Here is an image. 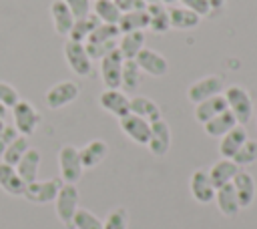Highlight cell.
<instances>
[{"mask_svg": "<svg viewBox=\"0 0 257 229\" xmlns=\"http://www.w3.org/2000/svg\"><path fill=\"white\" fill-rule=\"evenodd\" d=\"M223 94H225V100H227V108L233 112L237 125L245 127L253 117V100H251L249 92L239 84H231V86L225 88Z\"/></svg>", "mask_w": 257, "mask_h": 229, "instance_id": "6da1fadb", "label": "cell"}, {"mask_svg": "<svg viewBox=\"0 0 257 229\" xmlns=\"http://www.w3.org/2000/svg\"><path fill=\"white\" fill-rule=\"evenodd\" d=\"M58 169H60V181L62 183H70L76 185L82 177V163H80V155L78 149L72 145H64L58 151Z\"/></svg>", "mask_w": 257, "mask_h": 229, "instance_id": "7a4b0ae2", "label": "cell"}, {"mask_svg": "<svg viewBox=\"0 0 257 229\" xmlns=\"http://www.w3.org/2000/svg\"><path fill=\"white\" fill-rule=\"evenodd\" d=\"M54 211H56V217L68 229H72V217L78 211V189H76V185L62 183V187H60V191L54 199Z\"/></svg>", "mask_w": 257, "mask_h": 229, "instance_id": "3957f363", "label": "cell"}, {"mask_svg": "<svg viewBox=\"0 0 257 229\" xmlns=\"http://www.w3.org/2000/svg\"><path fill=\"white\" fill-rule=\"evenodd\" d=\"M12 117H14V129L22 137L34 135L36 129H38V125H40V112L28 100H18L12 106Z\"/></svg>", "mask_w": 257, "mask_h": 229, "instance_id": "277c9868", "label": "cell"}, {"mask_svg": "<svg viewBox=\"0 0 257 229\" xmlns=\"http://www.w3.org/2000/svg\"><path fill=\"white\" fill-rule=\"evenodd\" d=\"M78 94H80V88H78L76 82H72V80H60V82L52 84V86L46 90L44 100H46V106H48V108L58 110V108H62V106L74 102V100L78 98Z\"/></svg>", "mask_w": 257, "mask_h": 229, "instance_id": "5b68a950", "label": "cell"}, {"mask_svg": "<svg viewBox=\"0 0 257 229\" xmlns=\"http://www.w3.org/2000/svg\"><path fill=\"white\" fill-rule=\"evenodd\" d=\"M64 58L70 66V70L78 76H88L92 72V60L84 48L82 42H74V40H66L64 42Z\"/></svg>", "mask_w": 257, "mask_h": 229, "instance_id": "8992f818", "label": "cell"}, {"mask_svg": "<svg viewBox=\"0 0 257 229\" xmlns=\"http://www.w3.org/2000/svg\"><path fill=\"white\" fill-rule=\"evenodd\" d=\"M223 88H225L223 78H221L219 74H209V76H203V78L195 80V82L189 86L187 98H189L193 104H197V102H201V100H205V98H211V96H215V94H221Z\"/></svg>", "mask_w": 257, "mask_h": 229, "instance_id": "52a82bcc", "label": "cell"}, {"mask_svg": "<svg viewBox=\"0 0 257 229\" xmlns=\"http://www.w3.org/2000/svg\"><path fill=\"white\" fill-rule=\"evenodd\" d=\"M62 187V181L60 179H48V181H34V183H28L26 189H24V197L30 201V203H36V205H44V203H50L56 199L58 191Z\"/></svg>", "mask_w": 257, "mask_h": 229, "instance_id": "ba28073f", "label": "cell"}, {"mask_svg": "<svg viewBox=\"0 0 257 229\" xmlns=\"http://www.w3.org/2000/svg\"><path fill=\"white\" fill-rule=\"evenodd\" d=\"M98 104L116 119H122L131 112V98L120 88H104L98 94Z\"/></svg>", "mask_w": 257, "mask_h": 229, "instance_id": "9c48e42d", "label": "cell"}, {"mask_svg": "<svg viewBox=\"0 0 257 229\" xmlns=\"http://www.w3.org/2000/svg\"><path fill=\"white\" fill-rule=\"evenodd\" d=\"M135 62L139 64L141 72H145V74H149V76L161 78V76H165V74L169 72V62H167V58H165L161 52H157V50H153V48H147V46L137 54Z\"/></svg>", "mask_w": 257, "mask_h": 229, "instance_id": "30bf717a", "label": "cell"}, {"mask_svg": "<svg viewBox=\"0 0 257 229\" xmlns=\"http://www.w3.org/2000/svg\"><path fill=\"white\" fill-rule=\"evenodd\" d=\"M98 62H100V78H102L104 86L106 88H120V72H122L124 58L118 52V48H114L112 52H108Z\"/></svg>", "mask_w": 257, "mask_h": 229, "instance_id": "8fae6325", "label": "cell"}, {"mask_svg": "<svg viewBox=\"0 0 257 229\" xmlns=\"http://www.w3.org/2000/svg\"><path fill=\"white\" fill-rule=\"evenodd\" d=\"M118 127L133 143H137V145H147L149 143V137H151V123L149 121L128 112L126 117L118 119Z\"/></svg>", "mask_w": 257, "mask_h": 229, "instance_id": "7c38bea8", "label": "cell"}, {"mask_svg": "<svg viewBox=\"0 0 257 229\" xmlns=\"http://www.w3.org/2000/svg\"><path fill=\"white\" fill-rule=\"evenodd\" d=\"M231 185H233V189H235L239 207H241V209L251 207L253 201H255V195H257V183H255L253 175L247 173V171H241V169H239V173L233 177Z\"/></svg>", "mask_w": 257, "mask_h": 229, "instance_id": "4fadbf2b", "label": "cell"}, {"mask_svg": "<svg viewBox=\"0 0 257 229\" xmlns=\"http://www.w3.org/2000/svg\"><path fill=\"white\" fill-rule=\"evenodd\" d=\"M147 147L155 157H165L169 153V149H171V129L163 119L151 123V137H149Z\"/></svg>", "mask_w": 257, "mask_h": 229, "instance_id": "5bb4252c", "label": "cell"}, {"mask_svg": "<svg viewBox=\"0 0 257 229\" xmlns=\"http://www.w3.org/2000/svg\"><path fill=\"white\" fill-rule=\"evenodd\" d=\"M189 189H191V195L197 203H211L215 199V187L209 179V173L205 169H195L193 175H191V181H189Z\"/></svg>", "mask_w": 257, "mask_h": 229, "instance_id": "9a60e30c", "label": "cell"}, {"mask_svg": "<svg viewBox=\"0 0 257 229\" xmlns=\"http://www.w3.org/2000/svg\"><path fill=\"white\" fill-rule=\"evenodd\" d=\"M223 110H227V100H225V94L221 92V94H215L211 98H205V100L197 102L193 114H195V121L197 123L205 125L207 121H211L213 117H217Z\"/></svg>", "mask_w": 257, "mask_h": 229, "instance_id": "2e32d148", "label": "cell"}, {"mask_svg": "<svg viewBox=\"0 0 257 229\" xmlns=\"http://www.w3.org/2000/svg\"><path fill=\"white\" fill-rule=\"evenodd\" d=\"M78 155H80V163L84 169H94L108 155V145L100 139H94V141L86 143L82 149H78Z\"/></svg>", "mask_w": 257, "mask_h": 229, "instance_id": "e0dca14e", "label": "cell"}, {"mask_svg": "<svg viewBox=\"0 0 257 229\" xmlns=\"http://www.w3.org/2000/svg\"><path fill=\"white\" fill-rule=\"evenodd\" d=\"M16 173L20 175V179L28 185V183H34L38 179V169H40V151L36 149H28L22 159L16 163Z\"/></svg>", "mask_w": 257, "mask_h": 229, "instance_id": "ac0fdd59", "label": "cell"}, {"mask_svg": "<svg viewBox=\"0 0 257 229\" xmlns=\"http://www.w3.org/2000/svg\"><path fill=\"white\" fill-rule=\"evenodd\" d=\"M247 139H249V137H247L245 127H241V125L233 127L227 135L221 137V143H219V153H221V157H223V159H233L235 153L241 149V145H243Z\"/></svg>", "mask_w": 257, "mask_h": 229, "instance_id": "d6986e66", "label": "cell"}, {"mask_svg": "<svg viewBox=\"0 0 257 229\" xmlns=\"http://www.w3.org/2000/svg\"><path fill=\"white\" fill-rule=\"evenodd\" d=\"M207 173H209V179H211V183H213V187L217 191L219 187H223V185L233 181V177L239 173V167L231 159H221V161L213 163Z\"/></svg>", "mask_w": 257, "mask_h": 229, "instance_id": "ffe728a7", "label": "cell"}, {"mask_svg": "<svg viewBox=\"0 0 257 229\" xmlns=\"http://www.w3.org/2000/svg\"><path fill=\"white\" fill-rule=\"evenodd\" d=\"M145 40H147V36H145L143 30L124 32V34H120V40L116 42V48H118V52L122 54L124 60H133L145 48Z\"/></svg>", "mask_w": 257, "mask_h": 229, "instance_id": "44dd1931", "label": "cell"}, {"mask_svg": "<svg viewBox=\"0 0 257 229\" xmlns=\"http://www.w3.org/2000/svg\"><path fill=\"white\" fill-rule=\"evenodd\" d=\"M0 189L8 195H14V197H22L24 189H26V183L20 179L16 169L2 163V161H0Z\"/></svg>", "mask_w": 257, "mask_h": 229, "instance_id": "7402d4cb", "label": "cell"}, {"mask_svg": "<svg viewBox=\"0 0 257 229\" xmlns=\"http://www.w3.org/2000/svg\"><path fill=\"white\" fill-rule=\"evenodd\" d=\"M50 16H52V24H54V30L56 34L60 36H68L72 24H74V16L72 12L68 10V6L62 2V0H54L50 4Z\"/></svg>", "mask_w": 257, "mask_h": 229, "instance_id": "603a6c76", "label": "cell"}, {"mask_svg": "<svg viewBox=\"0 0 257 229\" xmlns=\"http://www.w3.org/2000/svg\"><path fill=\"white\" fill-rule=\"evenodd\" d=\"M213 201H217V207H219V211H221L225 217H235V215L241 211L239 201H237V195H235V189H233L231 183L219 187V189L215 191V199H213Z\"/></svg>", "mask_w": 257, "mask_h": 229, "instance_id": "cb8c5ba5", "label": "cell"}, {"mask_svg": "<svg viewBox=\"0 0 257 229\" xmlns=\"http://www.w3.org/2000/svg\"><path fill=\"white\" fill-rule=\"evenodd\" d=\"M100 24V20L90 12V14H86V16H82V18H74V24H72V28H70V32H68V40H74V42H86L88 40V36L96 30V26Z\"/></svg>", "mask_w": 257, "mask_h": 229, "instance_id": "d4e9b609", "label": "cell"}, {"mask_svg": "<svg viewBox=\"0 0 257 229\" xmlns=\"http://www.w3.org/2000/svg\"><path fill=\"white\" fill-rule=\"evenodd\" d=\"M233 127H237V121H235V117H233V112L227 108V110H223V112H219L217 117H213L211 121H207L205 125H203V129H205V133L209 135V137H223V135H227Z\"/></svg>", "mask_w": 257, "mask_h": 229, "instance_id": "484cf974", "label": "cell"}, {"mask_svg": "<svg viewBox=\"0 0 257 229\" xmlns=\"http://www.w3.org/2000/svg\"><path fill=\"white\" fill-rule=\"evenodd\" d=\"M147 12H149V28L157 34H163L171 28L169 22V8L163 2H153L147 4Z\"/></svg>", "mask_w": 257, "mask_h": 229, "instance_id": "4316f807", "label": "cell"}, {"mask_svg": "<svg viewBox=\"0 0 257 229\" xmlns=\"http://www.w3.org/2000/svg\"><path fill=\"white\" fill-rule=\"evenodd\" d=\"M169 22H171V28L191 30L201 22V16H197L195 12L187 10L185 6H171L169 8Z\"/></svg>", "mask_w": 257, "mask_h": 229, "instance_id": "83f0119b", "label": "cell"}, {"mask_svg": "<svg viewBox=\"0 0 257 229\" xmlns=\"http://www.w3.org/2000/svg\"><path fill=\"white\" fill-rule=\"evenodd\" d=\"M131 112L141 117V119H145V121H149V123L163 119L159 104L149 96H133L131 98Z\"/></svg>", "mask_w": 257, "mask_h": 229, "instance_id": "f1b7e54d", "label": "cell"}, {"mask_svg": "<svg viewBox=\"0 0 257 229\" xmlns=\"http://www.w3.org/2000/svg\"><path fill=\"white\" fill-rule=\"evenodd\" d=\"M116 26H118L120 34L137 32V30H147L149 28V12H147V8L145 10H137V12L120 14V20H118Z\"/></svg>", "mask_w": 257, "mask_h": 229, "instance_id": "f546056e", "label": "cell"}, {"mask_svg": "<svg viewBox=\"0 0 257 229\" xmlns=\"http://www.w3.org/2000/svg\"><path fill=\"white\" fill-rule=\"evenodd\" d=\"M141 84V68L139 64L133 60H124L122 62V72H120V90L126 92V94H133L137 92Z\"/></svg>", "mask_w": 257, "mask_h": 229, "instance_id": "4dcf8cb0", "label": "cell"}, {"mask_svg": "<svg viewBox=\"0 0 257 229\" xmlns=\"http://www.w3.org/2000/svg\"><path fill=\"white\" fill-rule=\"evenodd\" d=\"M92 14L102 24H118V20H120V10L116 8L114 0H94Z\"/></svg>", "mask_w": 257, "mask_h": 229, "instance_id": "1f68e13d", "label": "cell"}, {"mask_svg": "<svg viewBox=\"0 0 257 229\" xmlns=\"http://www.w3.org/2000/svg\"><path fill=\"white\" fill-rule=\"evenodd\" d=\"M28 149H30V147H28V137L18 135V137L6 147L4 155H2V163L10 165V167H16V163L22 159V155H24Z\"/></svg>", "mask_w": 257, "mask_h": 229, "instance_id": "d6a6232c", "label": "cell"}, {"mask_svg": "<svg viewBox=\"0 0 257 229\" xmlns=\"http://www.w3.org/2000/svg\"><path fill=\"white\" fill-rule=\"evenodd\" d=\"M231 161H233L239 169L253 165V163L257 161V141H255V139H247V141L241 145V149L235 153V157H233Z\"/></svg>", "mask_w": 257, "mask_h": 229, "instance_id": "836d02e7", "label": "cell"}, {"mask_svg": "<svg viewBox=\"0 0 257 229\" xmlns=\"http://www.w3.org/2000/svg\"><path fill=\"white\" fill-rule=\"evenodd\" d=\"M72 229H102V221L88 209H80L72 217Z\"/></svg>", "mask_w": 257, "mask_h": 229, "instance_id": "e575fe53", "label": "cell"}, {"mask_svg": "<svg viewBox=\"0 0 257 229\" xmlns=\"http://www.w3.org/2000/svg\"><path fill=\"white\" fill-rule=\"evenodd\" d=\"M120 36V30L116 24H98L96 30L88 36L86 42H116Z\"/></svg>", "mask_w": 257, "mask_h": 229, "instance_id": "d590c367", "label": "cell"}, {"mask_svg": "<svg viewBox=\"0 0 257 229\" xmlns=\"http://www.w3.org/2000/svg\"><path fill=\"white\" fill-rule=\"evenodd\" d=\"M102 229H128V211L124 207H114L106 215Z\"/></svg>", "mask_w": 257, "mask_h": 229, "instance_id": "8d00e7d4", "label": "cell"}, {"mask_svg": "<svg viewBox=\"0 0 257 229\" xmlns=\"http://www.w3.org/2000/svg\"><path fill=\"white\" fill-rule=\"evenodd\" d=\"M118 42V40H116ZM116 42H84V48L90 56V60H100L104 58L108 52H112L116 48Z\"/></svg>", "mask_w": 257, "mask_h": 229, "instance_id": "74e56055", "label": "cell"}, {"mask_svg": "<svg viewBox=\"0 0 257 229\" xmlns=\"http://www.w3.org/2000/svg\"><path fill=\"white\" fill-rule=\"evenodd\" d=\"M18 100H20L18 90H16L12 84H8V82H2V80H0V102H2L6 108H12Z\"/></svg>", "mask_w": 257, "mask_h": 229, "instance_id": "f35d334b", "label": "cell"}, {"mask_svg": "<svg viewBox=\"0 0 257 229\" xmlns=\"http://www.w3.org/2000/svg\"><path fill=\"white\" fill-rule=\"evenodd\" d=\"M62 2L68 6V10L72 12L74 18H82V16L90 14V8H92L90 0H62Z\"/></svg>", "mask_w": 257, "mask_h": 229, "instance_id": "ab89813d", "label": "cell"}, {"mask_svg": "<svg viewBox=\"0 0 257 229\" xmlns=\"http://www.w3.org/2000/svg\"><path fill=\"white\" fill-rule=\"evenodd\" d=\"M179 2H181V6L195 12L197 16H207L211 12V6H209L207 0H179Z\"/></svg>", "mask_w": 257, "mask_h": 229, "instance_id": "60d3db41", "label": "cell"}, {"mask_svg": "<svg viewBox=\"0 0 257 229\" xmlns=\"http://www.w3.org/2000/svg\"><path fill=\"white\" fill-rule=\"evenodd\" d=\"M116 8L120 10V14H126V12H137V10H145L147 4L143 0H114Z\"/></svg>", "mask_w": 257, "mask_h": 229, "instance_id": "b9f144b4", "label": "cell"}, {"mask_svg": "<svg viewBox=\"0 0 257 229\" xmlns=\"http://www.w3.org/2000/svg\"><path fill=\"white\" fill-rule=\"evenodd\" d=\"M16 137H18V131H16L14 127L4 125V129L0 131V159H2V155H4V151H6V147H8Z\"/></svg>", "mask_w": 257, "mask_h": 229, "instance_id": "7bdbcfd3", "label": "cell"}, {"mask_svg": "<svg viewBox=\"0 0 257 229\" xmlns=\"http://www.w3.org/2000/svg\"><path fill=\"white\" fill-rule=\"evenodd\" d=\"M207 2H209L211 10H221L225 6V0H207Z\"/></svg>", "mask_w": 257, "mask_h": 229, "instance_id": "ee69618b", "label": "cell"}, {"mask_svg": "<svg viewBox=\"0 0 257 229\" xmlns=\"http://www.w3.org/2000/svg\"><path fill=\"white\" fill-rule=\"evenodd\" d=\"M6 112H8V108H6V106H4L2 102H0V119H2V121H4V117H6Z\"/></svg>", "mask_w": 257, "mask_h": 229, "instance_id": "f6af8a7d", "label": "cell"}, {"mask_svg": "<svg viewBox=\"0 0 257 229\" xmlns=\"http://www.w3.org/2000/svg\"><path fill=\"white\" fill-rule=\"evenodd\" d=\"M165 6H169V4H175V2H179V0H161Z\"/></svg>", "mask_w": 257, "mask_h": 229, "instance_id": "bcb514c9", "label": "cell"}, {"mask_svg": "<svg viewBox=\"0 0 257 229\" xmlns=\"http://www.w3.org/2000/svg\"><path fill=\"white\" fill-rule=\"evenodd\" d=\"M145 4H153V2H161V0H143Z\"/></svg>", "mask_w": 257, "mask_h": 229, "instance_id": "7dc6e473", "label": "cell"}, {"mask_svg": "<svg viewBox=\"0 0 257 229\" xmlns=\"http://www.w3.org/2000/svg\"><path fill=\"white\" fill-rule=\"evenodd\" d=\"M2 129H4V121L0 119V131H2Z\"/></svg>", "mask_w": 257, "mask_h": 229, "instance_id": "c3c4849f", "label": "cell"}]
</instances>
